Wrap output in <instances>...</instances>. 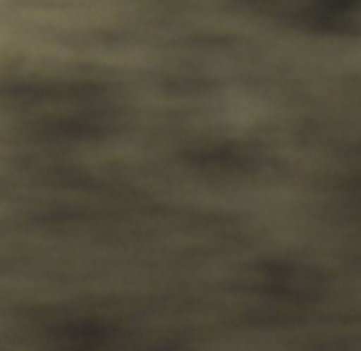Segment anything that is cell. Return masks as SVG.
Instances as JSON below:
<instances>
[{
	"mask_svg": "<svg viewBox=\"0 0 361 351\" xmlns=\"http://www.w3.org/2000/svg\"><path fill=\"white\" fill-rule=\"evenodd\" d=\"M359 5L361 0H312V20L317 25H337L344 13Z\"/></svg>",
	"mask_w": 361,
	"mask_h": 351,
	"instance_id": "cell-1",
	"label": "cell"
}]
</instances>
